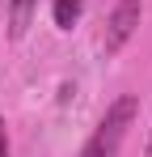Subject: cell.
<instances>
[{"label":"cell","instance_id":"5b68a950","mask_svg":"<svg viewBox=\"0 0 152 157\" xmlns=\"http://www.w3.org/2000/svg\"><path fill=\"white\" fill-rule=\"evenodd\" d=\"M0 157H9V132H4V119H0Z\"/></svg>","mask_w":152,"mask_h":157},{"label":"cell","instance_id":"7a4b0ae2","mask_svg":"<svg viewBox=\"0 0 152 157\" xmlns=\"http://www.w3.org/2000/svg\"><path fill=\"white\" fill-rule=\"evenodd\" d=\"M139 17H144V0H114V13H110L106 38H101L106 55H118L127 43H131V34L139 30Z\"/></svg>","mask_w":152,"mask_h":157},{"label":"cell","instance_id":"6da1fadb","mask_svg":"<svg viewBox=\"0 0 152 157\" xmlns=\"http://www.w3.org/2000/svg\"><path fill=\"white\" fill-rule=\"evenodd\" d=\"M131 119H135V98L127 94V98H118V102L101 115V123L93 128V136L85 140L80 157H118L123 136H127V128H131Z\"/></svg>","mask_w":152,"mask_h":157},{"label":"cell","instance_id":"277c9868","mask_svg":"<svg viewBox=\"0 0 152 157\" xmlns=\"http://www.w3.org/2000/svg\"><path fill=\"white\" fill-rule=\"evenodd\" d=\"M80 13H85V0H55L51 4V17H55L59 30H72L80 21Z\"/></svg>","mask_w":152,"mask_h":157},{"label":"cell","instance_id":"3957f363","mask_svg":"<svg viewBox=\"0 0 152 157\" xmlns=\"http://www.w3.org/2000/svg\"><path fill=\"white\" fill-rule=\"evenodd\" d=\"M34 13H38V0H9V38H25Z\"/></svg>","mask_w":152,"mask_h":157},{"label":"cell","instance_id":"8992f818","mask_svg":"<svg viewBox=\"0 0 152 157\" xmlns=\"http://www.w3.org/2000/svg\"><path fill=\"white\" fill-rule=\"evenodd\" d=\"M144 157H152V136H148V149H144Z\"/></svg>","mask_w":152,"mask_h":157}]
</instances>
